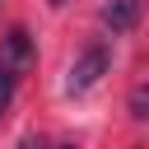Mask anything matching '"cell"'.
Instances as JSON below:
<instances>
[{
  "instance_id": "obj_1",
  "label": "cell",
  "mask_w": 149,
  "mask_h": 149,
  "mask_svg": "<svg viewBox=\"0 0 149 149\" xmlns=\"http://www.w3.org/2000/svg\"><path fill=\"white\" fill-rule=\"evenodd\" d=\"M107 70H112V47H107L102 37H93V42L74 56V65H70V74H65V93H88Z\"/></svg>"
},
{
  "instance_id": "obj_2",
  "label": "cell",
  "mask_w": 149,
  "mask_h": 149,
  "mask_svg": "<svg viewBox=\"0 0 149 149\" xmlns=\"http://www.w3.org/2000/svg\"><path fill=\"white\" fill-rule=\"evenodd\" d=\"M33 61H37L33 33H28V28H9V33H5V42H0V65H5V70H14V74H28V70H33Z\"/></svg>"
},
{
  "instance_id": "obj_3",
  "label": "cell",
  "mask_w": 149,
  "mask_h": 149,
  "mask_svg": "<svg viewBox=\"0 0 149 149\" xmlns=\"http://www.w3.org/2000/svg\"><path fill=\"white\" fill-rule=\"evenodd\" d=\"M140 14H144V0H107L102 5V28L112 37H121V33H130L140 23Z\"/></svg>"
},
{
  "instance_id": "obj_4",
  "label": "cell",
  "mask_w": 149,
  "mask_h": 149,
  "mask_svg": "<svg viewBox=\"0 0 149 149\" xmlns=\"http://www.w3.org/2000/svg\"><path fill=\"white\" fill-rule=\"evenodd\" d=\"M19 79H23V74H14V70L0 65V116L9 112V102H14V93H19Z\"/></svg>"
},
{
  "instance_id": "obj_5",
  "label": "cell",
  "mask_w": 149,
  "mask_h": 149,
  "mask_svg": "<svg viewBox=\"0 0 149 149\" xmlns=\"http://www.w3.org/2000/svg\"><path fill=\"white\" fill-rule=\"evenodd\" d=\"M130 116L135 121H149V84H135L130 88Z\"/></svg>"
},
{
  "instance_id": "obj_6",
  "label": "cell",
  "mask_w": 149,
  "mask_h": 149,
  "mask_svg": "<svg viewBox=\"0 0 149 149\" xmlns=\"http://www.w3.org/2000/svg\"><path fill=\"white\" fill-rule=\"evenodd\" d=\"M19 149H56V144H47L42 135H23V140H19Z\"/></svg>"
},
{
  "instance_id": "obj_7",
  "label": "cell",
  "mask_w": 149,
  "mask_h": 149,
  "mask_svg": "<svg viewBox=\"0 0 149 149\" xmlns=\"http://www.w3.org/2000/svg\"><path fill=\"white\" fill-rule=\"evenodd\" d=\"M56 149H79V144H56Z\"/></svg>"
}]
</instances>
